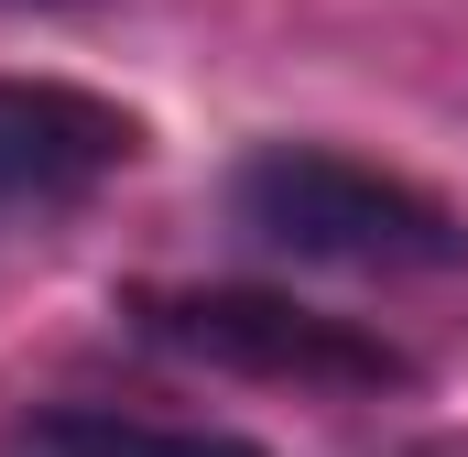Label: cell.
<instances>
[{
  "instance_id": "obj_1",
  "label": "cell",
  "mask_w": 468,
  "mask_h": 457,
  "mask_svg": "<svg viewBox=\"0 0 468 457\" xmlns=\"http://www.w3.org/2000/svg\"><path fill=\"white\" fill-rule=\"evenodd\" d=\"M229 228L272 261L316 272H381V283H447L468 272V218L414 186L381 175L338 142H250L229 164Z\"/></svg>"
},
{
  "instance_id": "obj_2",
  "label": "cell",
  "mask_w": 468,
  "mask_h": 457,
  "mask_svg": "<svg viewBox=\"0 0 468 457\" xmlns=\"http://www.w3.org/2000/svg\"><path fill=\"white\" fill-rule=\"evenodd\" d=\"M120 316H131V338L239 370V381H294V392H403L414 381V359L392 338L316 316L294 294H261V283H142Z\"/></svg>"
},
{
  "instance_id": "obj_3",
  "label": "cell",
  "mask_w": 468,
  "mask_h": 457,
  "mask_svg": "<svg viewBox=\"0 0 468 457\" xmlns=\"http://www.w3.org/2000/svg\"><path fill=\"white\" fill-rule=\"evenodd\" d=\"M131 153H142V120L120 99L66 77H0V218H55L99 197Z\"/></svg>"
},
{
  "instance_id": "obj_4",
  "label": "cell",
  "mask_w": 468,
  "mask_h": 457,
  "mask_svg": "<svg viewBox=\"0 0 468 457\" xmlns=\"http://www.w3.org/2000/svg\"><path fill=\"white\" fill-rule=\"evenodd\" d=\"M33 457H272L229 425H175V414H120V403H55L33 414Z\"/></svg>"
},
{
  "instance_id": "obj_5",
  "label": "cell",
  "mask_w": 468,
  "mask_h": 457,
  "mask_svg": "<svg viewBox=\"0 0 468 457\" xmlns=\"http://www.w3.org/2000/svg\"><path fill=\"white\" fill-rule=\"evenodd\" d=\"M0 11H66V0H0Z\"/></svg>"
}]
</instances>
